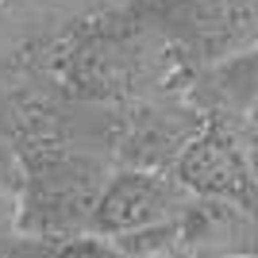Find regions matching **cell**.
Here are the masks:
<instances>
[{
    "mask_svg": "<svg viewBox=\"0 0 258 258\" xmlns=\"http://www.w3.org/2000/svg\"><path fill=\"white\" fill-rule=\"evenodd\" d=\"M100 162L70 151L39 154L27 177L20 227L39 243H74L93 231V208L104 189Z\"/></svg>",
    "mask_w": 258,
    "mask_h": 258,
    "instance_id": "6da1fadb",
    "label": "cell"
},
{
    "mask_svg": "<svg viewBox=\"0 0 258 258\" xmlns=\"http://www.w3.org/2000/svg\"><path fill=\"white\" fill-rule=\"evenodd\" d=\"M173 181L189 197L227 201V205H239L247 216L258 212V185L247 170L239 127L224 119H205V127L189 139V147L173 162Z\"/></svg>",
    "mask_w": 258,
    "mask_h": 258,
    "instance_id": "7a4b0ae2",
    "label": "cell"
},
{
    "mask_svg": "<svg viewBox=\"0 0 258 258\" xmlns=\"http://www.w3.org/2000/svg\"><path fill=\"white\" fill-rule=\"evenodd\" d=\"M193 205V197L173 181L170 173L154 170H119L104 181L93 208V231L108 239L147 231V227L170 224L185 208Z\"/></svg>",
    "mask_w": 258,
    "mask_h": 258,
    "instance_id": "3957f363",
    "label": "cell"
},
{
    "mask_svg": "<svg viewBox=\"0 0 258 258\" xmlns=\"http://www.w3.org/2000/svg\"><path fill=\"white\" fill-rule=\"evenodd\" d=\"M208 104H212V119H247L258 108V46L231 54L216 66L205 81Z\"/></svg>",
    "mask_w": 258,
    "mask_h": 258,
    "instance_id": "277c9868",
    "label": "cell"
},
{
    "mask_svg": "<svg viewBox=\"0 0 258 258\" xmlns=\"http://www.w3.org/2000/svg\"><path fill=\"white\" fill-rule=\"evenodd\" d=\"M254 224H258V212H254Z\"/></svg>",
    "mask_w": 258,
    "mask_h": 258,
    "instance_id": "5b68a950",
    "label": "cell"
}]
</instances>
